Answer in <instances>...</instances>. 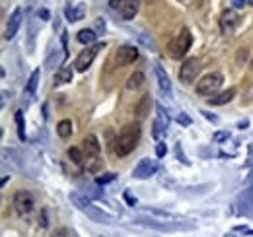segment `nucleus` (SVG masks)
Returning a JSON list of instances; mask_svg holds the SVG:
<instances>
[{
  "instance_id": "c85d7f7f",
  "label": "nucleus",
  "mask_w": 253,
  "mask_h": 237,
  "mask_svg": "<svg viewBox=\"0 0 253 237\" xmlns=\"http://www.w3.org/2000/svg\"><path fill=\"white\" fill-rule=\"evenodd\" d=\"M138 39H140L146 47H150L152 51H156V43H154V39H152V37H146V33H140V35H138Z\"/></svg>"
},
{
  "instance_id": "9b49d317",
  "label": "nucleus",
  "mask_w": 253,
  "mask_h": 237,
  "mask_svg": "<svg viewBox=\"0 0 253 237\" xmlns=\"http://www.w3.org/2000/svg\"><path fill=\"white\" fill-rule=\"evenodd\" d=\"M156 169H158L156 159L144 158V159H140V161H138V165L134 167L132 177H134V179H148L150 175H154V173H156Z\"/></svg>"
},
{
  "instance_id": "9d476101",
  "label": "nucleus",
  "mask_w": 253,
  "mask_h": 237,
  "mask_svg": "<svg viewBox=\"0 0 253 237\" xmlns=\"http://www.w3.org/2000/svg\"><path fill=\"white\" fill-rule=\"evenodd\" d=\"M199 70H201V62H199L197 59H187L183 64H181V70H179V80H181L183 84H191V82L197 78Z\"/></svg>"
},
{
  "instance_id": "f03ea898",
  "label": "nucleus",
  "mask_w": 253,
  "mask_h": 237,
  "mask_svg": "<svg viewBox=\"0 0 253 237\" xmlns=\"http://www.w3.org/2000/svg\"><path fill=\"white\" fill-rule=\"evenodd\" d=\"M70 202L74 204V206L78 208L80 212H84L90 220H94L97 224H113V216H109V214H105L103 210H99L97 206H94L84 195H80V193H70Z\"/></svg>"
},
{
  "instance_id": "7ed1b4c3",
  "label": "nucleus",
  "mask_w": 253,
  "mask_h": 237,
  "mask_svg": "<svg viewBox=\"0 0 253 237\" xmlns=\"http://www.w3.org/2000/svg\"><path fill=\"white\" fill-rule=\"evenodd\" d=\"M136 224L144 226V228H152V230H158V232H187L193 230L195 226L187 224L183 220H175V222H166V220H154V218H138Z\"/></svg>"
},
{
  "instance_id": "423d86ee",
  "label": "nucleus",
  "mask_w": 253,
  "mask_h": 237,
  "mask_svg": "<svg viewBox=\"0 0 253 237\" xmlns=\"http://www.w3.org/2000/svg\"><path fill=\"white\" fill-rule=\"evenodd\" d=\"M222 82H224V78L220 72H211L197 82V93L199 95H214L222 86Z\"/></svg>"
},
{
  "instance_id": "37998d69",
  "label": "nucleus",
  "mask_w": 253,
  "mask_h": 237,
  "mask_svg": "<svg viewBox=\"0 0 253 237\" xmlns=\"http://www.w3.org/2000/svg\"><path fill=\"white\" fill-rule=\"evenodd\" d=\"M238 2H240V6H244V2H242V0H238Z\"/></svg>"
},
{
  "instance_id": "ddd939ff",
  "label": "nucleus",
  "mask_w": 253,
  "mask_h": 237,
  "mask_svg": "<svg viewBox=\"0 0 253 237\" xmlns=\"http://www.w3.org/2000/svg\"><path fill=\"white\" fill-rule=\"evenodd\" d=\"M138 59V51L130 45H123L117 49V55H115V60L119 66H126V64H132L134 60Z\"/></svg>"
},
{
  "instance_id": "7c9ffc66",
  "label": "nucleus",
  "mask_w": 253,
  "mask_h": 237,
  "mask_svg": "<svg viewBox=\"0 0 253 237\" xmlns=\"http://www.w3.org/2000/svg\"><path fill=\"white\" fill-rule=\"evenodd\" d=\"M242 198H244L246 202H250V204H252V206H253V185H252V187H250V189H248V191H244V195H242Z\"/></svg>"
},
{
  "instance_id": "2eb2a0df",
  "label": "nucleus",
  "mask_w": 253,
  "mask_h": 237,
  "mask_svg": "<svg viewBox=\"0 0 253 237\" xmlns=\"http://www.w3.org/2000/svg\"><path fill=\"white\" fill-rule=\"evenodd\" d=\"M154 72H156V78H158V86L162 89V93H166V97L171 95V82L168 78V74L164 72V68L160 64H154Z\"/></svg>"
},
{
  "instance_id": "f257e3e1",
  "label": "nucleus",
  "mask_w": 253,
  "mask_h": 237,
  "mask_svg": "<svg viewBox=\"0 0 253 237\" xmlns=\"http://www.w3.org/2000/svg\"><path fill=\"white\" fill-rule=\"evenodd\" d=\"M138 140H140V124H138V122H130V124H126L125 128L119 132V136L115 138V142H113V152H115L119 158L128 156L132 150L136 148Z\"/></svg>"
},
{
  "instance_id": "c756f323",
  "label": "nucleus",
  "mask_w": 253,
  "mask_h": 237,
  "mask_svg": "<svg viewBox=\"0 0 253 237\" xmlns=\"http://www.w3.org/2000/svg\"><path fill=\"white\" fill-rule=\"evenodd\" d=\"M168 128H164V124L160 122V120H154V130H152V134H154V138H160L164 132H166Z\"/></svg>"
},
{
  "instance_id": "f704fd0d",
  "label": "nucleus",
  "mask_w": 253,
  "mask_h": 237,
  "mask_svg": "<svg viewBox=\"0 0 253 237\" xmlns=\"http://www.w3.org/2000/svg\"><path fill=\"white\" fill-rule=\"evenodd\" d=\"M166 152H168L166 144H162V142H160L158 146H156V156H158V158H164V156H166Z\"/></svg>"
},
{
  "instance_id": "5701e85b",
  "label": "nucleus",
  "mask_w": 253,
  "mask_h": 237,
  "mask_svg": "<svg viewBox=\"0 0 253 237\" xmlns=\"http://www.w3.org/2000/svg\"><path fill=\"white\" fill-rule=\"evenodd\" d=\"M76 39L82 43V45H88V43H94L95 39H97V33L94 30H80L78 31V35H76Z\"/></svg>"
},
{
  "instance_id": "4c0bfd02",
  "label": "nucleus",
  "mask_w": 253,
  "mask_h": 237,
  "mask_svg": "<svg viewBox=\"0 0 253 237\" xmlns=\"http://www.w3.org/2000/svg\"><path fill=\"white\" fill-rule=\"evenodd\" d=\"M39 226H41V228H47V216H45V212L39 216Z\"/></svg>"
},
{
  "instance_id": "4be33fe9",
  "label": "nucleus",
  "mask_w": 253,
  "mask_h": 237,
  "mask_svg": "<svg viewBox=\"0 0 253 237\" xmlns=\"http://www.w3.org/2000/svg\"><path fill=\"white\" fill-rule=\"evenodd\" d=\"M39 76H41V70H33L30 80H28V86H26V95H35V89H37V84H39Z\"/></svg>"
},
{
  "instance_id": "2f4dec72",
  "label": "nucleus",
  "mask_w": 253,
  "mask_h": 237,
  "mask_svg": "<svg viewBox=\"0 0 253 237\" xmlns=\"http://www.w3.org/2000/svg\"><path fill=\"white\" fill-rule=\"evenodd\" d=\"M37 16H39V18H41L43 22L51 18V14H49V10H47V8H39V10H37Z\"/></svg>"
},
{
  "instance_id": "e433bc0d",
  "label": "nucleus",
  "mask_w": 253,
  "mask_h": 237,
  "mask_svg": "<svg viewBox=\"0 0 253 237\" xmlns=\"http://www.w3.org/2000/svg\"><path fill=\"white\" fill-rule=\"evenodd\" d=\"M177 120H179V122H183L185 126H189V124H191V118L187 117L185 113H179V117H177Z\"/></svg>"
},
{
  "instance_id": "cd10ccee",
  "label": "nucleus",
  "mask_w": 253,
  "mask_h": 237,
  "mask_svg": "<svg viewBox=\"0 0 253 237\" xmlns=\"http://www.w3.org/2000/svg\"><path fill=\"white\" fill-rule=\"evenodd\" d=\"M156 111H158V118L156 120H160L164 124V128H168L169 126V115H168V111L162 105H156Z\"/></svg>"
},
{
  "instance_id": "f3484780",
  "label": "nucleus",
  "mask_w": 253,
  "mask_h": 237,
  "mask_svg": "<svg viewBox=\"0 0 253 237\" xmlns=\"http://www.w3.org/2000/svg\"><path fill=\"white\" fill-rule=\"evenodd\" d=\"M234 95H236V89L230 88V89H226V91H222V93H218V95L209 97V99H207V103H209V105H224V103L232 101V99H234Z\"/></svg>"
},
{
  "instance_id": "dca6fc26",
  "label": "nucleus",
  "mask_w": 253,
  "mask_h": 237,
  "mask_svg": "<svg viewBox=\"0 0 253 237\" xmlns=\"http://www.w3.org/2000/svg\"><path fill=\"white\" fill-rule=\"evenodd\" d=\"M144 216L148 218H154V220H166V222H175V220H181L179 216L171 214V212H164V210H156V208H150V210H142Z\"/></svg>"
},
{
  "instance_id": "f8f14e48",
  "label": "nucleus",
  "mask_w": 253,
  "mask_h": 237,
  "mask_svg": "<svg viewBox=\"0 0 253 237\" xmlns=\"http://www.w3.org/2000/svg\"><path fill=\"white\" fill-rule=\"evenodd\" d=\"M238 24H240V16H238V12H236V10H232V8H228L220 18L222 31H224L226 35H232V33L236 31V28H238Z\"/></svg>"
},
{
  "instance_id": "6e6552de",
  "label": "nucleus",
  "mask_w": 253,
  "mask_h": 237,
  "mask_svg": "<svg viewBox=\"0 0 253 237\" xmlns=\"http://www.w3.org/2000/svg\"><path fill=\"white\" fill-rule=\"evenodd\" d=\"M109 4L123 20H132L140 8V0H109Z\"/></svg>"
},
{
  "instance_id": "20e7f679",
  "label": "nucleus",
  "mask_w": 253,
  "mask_h": 237,
  "mask_svg": "<svg viewBox=\"0 0 253 237\" xmlns=\"http://www.w3.org/2000/svg\"><path fill=\"white\" fill-rule=\"evenodd\" d=\"M99 142H97V138H95L94 134H90V136H86L84 138V142H82V152H84V167L88 169V171H95L97 167H99Z\"/></svg>"
},
{
  "instance_id": "aec40b11",
  "label": "nucleus",
  "mask_w": 253,
  "mask_h": 237,
  "mask_svg": "<svg viewBox=\"0 0 253 237\" xmlns=\"http://www.w3.org/2000/svg\"><path fill=\"white\" fill-rule=\"evenodd\" d=\"M66 18H68V22H78V20H82V18H84V6H82V4H78V6H68V8H66Z\"/></svg>"
},
{
  "instance_id": "4468645a",
  "label": "nucleus",
  "mask_w": 253,
  "mask_h": 237,
  "mask_svg": "<svg viewBox=\"0 0 253 237\" xmlns=\"http://www.w3.org/2000/svg\"><path fill=\"white\" fill-rule=\"evenodd\" d=\"M22 20H24V12H22V8H16V10L12 12L10 20H8V28H6V33H4V37H6L8 41L16 37V33H18L20 26H22Z\"/></svg>"
},
{
  "instance_id": "c9c22d12",
  "label": "nucleus",
  "mask_w": 253,
  "mask_h": 237,
  "mask_svg": "<svg viewBox=\"0 0 253 237\" xmlns=\"http://www.w3.org/2000/svg\"><path fill=\"white\" fill-rule=\"evenodd\" d=\"M226 138H230L228 132H216V134H214V142H222V140H226Z\"/></svg>"
},
{
  "instance_id": "0eeeda50",
  "label": "nucleus",
  "mask_w": 253,
  "mask_h": 237,
  "mask_svg": "<svg viewBox=\"0 0 253 237\" xmlns=\"http://www.w3.org/2000/svg\"><path fill=\"white\" fill-rule=\"evenodd\" d=\"M103 47H105V43H97V45H92V47H86V49L76 57V60H74L76 70H78V72H86V70L92 66L95 55H97Z\"/></svg>"
},
{
  "instance_id": "ea45409f",
  "label": "nucleus",
  "mask_w": 253,
  "mask_h": 237,
  "mask_svg": "<svg viewBox=\"0 0 253 237\" xmlns=\"http://www.w3.org/2000/svg\"><path fill=\"white\" fill-rule=\"evenodd\" d=\"M53 237H70V236H68V232H66V230H59Z\"/></svg>"
},
{
  "instance_id": "1a4fd4ad",
  "label": "nucleus",
  "mask_w": 253,
  "mask_h": 237,
  "mask_svg": "<svg viewBox=\"0 0 253 237\" xmlns=\"http://www.w3.org/2000/svg\"><path fill=\"white\" fill-rule=\"evenodd\" d=\"M14 210L20 214V216H28L30 212L33 210L35 206V200H33V197L28 193V191H18L16 195H14Z\"/></svg>"
},
{
  "instance_id": "a18cd8bd",
  "label": "nucleus",
  "mask_w": 253,
  "mask_h": 237,
  "mask_svg": "<svg viewBox=\"0 0 253 237\" xmlns=\"http://www.w3.org/2000/svg\"><path fill=\"white\" fill-rule=\"evenodd\" d=\"M252 70H253V60H252Z\"/></svg>"
},
{
  "instance_id": "a878e982",
  "label": "nucleus",
  "mask_w": 253,
  "mask_h": 237,
  "mask_svg": "<svg viewBox=\"0 0 253 237\" xmlns=\"http://www.w3.org/2000/svg\"><path fill=\"white\" fill-rule=\"evenodd\" d=\"M16 126H18V138L24 142L26 140V122H24V113L22 111H16Z\"/></svg>"
},
{
  "instance_id": "b1692460",
  "label": "nucleus",
  "mask_w": 253,
  "mask_h": 237,
  "mask_svg": "<svg viewBox=\"0 0 253 237\" xmlns=\"http://www.w3.org/2000/svg\"><path fill=\"white\" fill-rule=\"evenodd\" d=\"M57 132H59L61 138H68V136L72 134V120H68V118L61 120V122L57 124Z\"/></svg>"
},
{
  "instance_id": "393cba45",
  "label": "nucleus",
  "mask_w": 253,
  "mask_h": 237,
  "mask_svg": "<svg viewBox=\"0 0 253 237\" xmlns=\"http://www.w3.org/2000/svg\"><path fill=\"white\" fill-rule=\"evenodd\" d=\"M142 84H144V74H142V72H134V74L128 78L126 88H128V89H138Z\"/></svg>"
},
{
  "instance_id": "bb28decb",
  "label": "nucleus",
  "mask_w": 253,
  "mask_h": 237,
  "mask_svg": "<svg viewBox=\"0 0 253 237\" xmlns=\"http://www.w3.org/2000/svg\"><path fill=\"white\" fill-rule=\"evenodd\" d=\"M68 158L76 165H84V152H82V148H70L68 150Z\"/></svg>"
},
{
  "instance_id": "412c9836",
  "label": "nucleus",
  "mask_w": 253,
  "mask_h": 237,
  "mask_svg": "<svg viewBox=\"0 0 253 237\" xmlns=\"http://www.w3.org/2000/svg\"><path fill=\"white\" fill-rule=\"evenodd\" d=\"M68 82H72V68H68V66H63L61 70H57V76H55V84L59 86V84H68Z\"/></svg>"
},
{
  "instance_id": "72a5a7b5",
  "label": "nucleus",
  "mask_w": 253,
  "mask_h": 237,
  "mask_svg": "<svg viewBox=\"0 0 253 237\" xmlns=\"http://www.w3.org/2000/svg\"><path fill=\"white\" fill-rule=\"evenodd\" d=\"M113 179H115V173H105V175L97 177V183H109V181H113Z\"/></svg>"
},
{
  "instance_id": "a19ab883",
  "label": "nucleus",
  "mask_w": 253,
  "mask_h": 237,
  "mask_svg": "<svg viewBox=\"0 0 253 237\" xmlns=\"http://www.w3.org/2000/svg\"><path fill=\"white\" fill-rule=\"evenodd\" d=\"M125 198H126V200H128V204H132V206L136 204V198H132V197H130L128 193H125Z\"/></svg>"
},
{
  "instance_id": "6ab92c4d",
  "label": "nucleus",
  "mask_w": 253,
  "mask_h": 237,
  "mask_svg": "<svg viewBox=\"0 0 253 237\" xmlns=\"http://www.w3.org/2000/svg\"><path fill=\"white\" fill-rule=\"evenodd\" d=\"M134 111H136V115L138 118H144L148 113H150V95H144L138 103H136V107H134Z\"/></svg>"
},
{
  "instance_id": "58836bf2",
  "label": "nucleus",
  "mask_w": 253,
  "mask_h": 237,
  "mask_svg": "<svg viewBox=\"0 0 253 237\" xmlns=\"http://www.w3.org/2000/svg\"><path fill=\"white\" fill-rule=\"evenodd\" d=\"M203 115L209 118V120H212V122H218V117H216V115H212V113H207V111H203Z\"/></svg>"
},
{
  "instance_id": "39448f33",
  "label": "nucleus",
  "mask_w": 253,
  "mask_h": 237,
  "mask_svg": "<svg viewBox=\"0 0 253 237\" xmlns=\"http://www.w3.org/2000/svg\"><path fill=\"white\" fill-rule=\"evenodd\" d=\"M191 43H193V37H191L189 30H181L179 35H175L169 45H168V51H169V57L171 59H181L187 55V51L191 49Z\"/></svg>"
},
{
  "instance_id": "c03bdc74",
  "label": "nucleus",
  "mask_w": 253,
  "mask_h": 237,
  "mask_svg": "<svg viewBox=\"0 0 253 237\" xmlns=\"http://www.w3.org/2000/svg\"><path fill=\"white\" fill-rule=\"evenodd\" d=\"M248 2H250V4H252V6H253V0H248Z\"/></svg>"
},
{
  "instance_id": "a211bd4d",
  "label": "nucleus",
  "mask_w": 253,
  "mask_h": 237,
  "mask_svg": "<svg viewBox=\"0 0 253 237\" xmlns=\"http://www.w3.org/2000/svg\"><path fill=\"white\" fill-rule=\"evenodd\" d=\"M68 55H66V51H55V53H51V57L45 60V66L49 68V70H53V68H57L59 64H63V60L66 59Z\"/></svg>"
},
{
  "instance_id": "79ce46f5",
  "label": "nucleus",
  "mask_w": 253,
  "mask_h": 237,
  "mask_svg": "<svg viewBox=\"0 0 253 237\" xmlns=\"http://www.w3.org/2000/svg\"><path fill=\"white\" fill-rule=\"evenodd\" d=\"M146 2H148V4H154V2H158V0H146Z\"/></svg>"
},
{
  "instance_id": "473e14b6",
  "label": "nucleus",
  "mask_w": 253,
  "mask_h": 237,
  "mask_svg": "<svg viewBox=\"0 0 253 237\" xmlns=\"http://www.w3.org/2000/svg\"><path fill=\"white\" fill-rule=\"evenodd\" d=\"M103 31H105V22L101 18H97L95 20V33H103Z\"/></svg>"
}]
</instances>
